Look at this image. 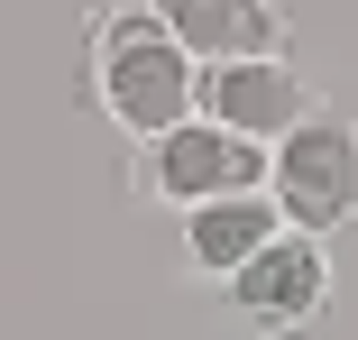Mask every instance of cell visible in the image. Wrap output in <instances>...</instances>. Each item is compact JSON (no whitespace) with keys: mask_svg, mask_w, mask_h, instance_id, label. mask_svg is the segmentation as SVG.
Returning <instances> with one entry per match:
<instances>
[{"mask_svg":"<svg viewBox=\"0 0 358 340\" xmlns=\"http://www.w3.org/2000/svg\"><path fill=\"white\" fill-rule=\"evenodd\" d=\"M313 111H322V101H313V83H303L285 55L202 64V120H211V129H230V139H257V148H275V139H294V129H303Z\"/></svg>","mask_w":358,"mask_h":340,"instance_id":"5b68a950","label":"cell"},{"mask_svg":"<svg viewBox=\"0 0 358 340\" xmlns=\"http://www.w3.org/2000/svg\"><path fill=\"white\" fill-rule=\"evenodd\" d=\"M266 193H275L285 230L331 239V230L358 212V129H349L340 111H313L294 139H275V157H266Z\"/></svg>","mask_w":358,"mask_h":340,"instance_id":"7a4b0ae2","label":"cell"},{"mask_svg":"<svg viewBox=\"0 0 358 340\" xmlns=\"http://www.w3.org/2000/svg\"><path fill=\"white\" fill-rule=\"evenodd\" d=\"M230 313H239L248 331H266V340L313 331V322L331 313V248H322L313 230H275L239 276H230Z\"/></svg>","mask_w":358,"mask_h":340,"instance_id":"277c9868","label":"cell"},{"mask_svg":"<svg viewBox=\"0 0 358 340\" xmlns=\"http://www.w3.org/2000/svg\"><path fill=\"white\" fill-rule=\"evenodd\" d=\"M157 19L184 37V55H193V64L285 55V10H275V0H157Z\"/></svg>","mask_w":358,"mask_h":340,"instance_id":"8992f818","label":"cell"},{"mask_svg":"<svg viewBox=\"0 0 358 340\" xmlns=\"http://www.w3.org/2000/svg\"><path fill=\"white\" fill-rule=\"evenodd\" d=\"M92 92H101L110 129H129L148 148V139H166V129H184L202 111V64L184 55V37L157 10H120L92 37Z\"/></svg>","mask_w":358,"mask_h":340,"instance_id":"6da1fadb","label":"cell"},{"mask_svg":"<svg viewBox=\"0 0 358 340\" xmlns=\"http://www.w3.org/2000/svg\"><path fill=\"white\" fill-rule=\"evenodd\" d=\"M266 157L257 139H230V129H211L202 111L184 129H166V139H148V157H138V193L175 202V212H193V202H221V193H266Z\"/></svg>","mask_w":358,"mask_h":340,"instance_id":"3957f363","label":"cell"},{"mask_svg":"<svg viewBox=\"0 0 358 340\" xmlns=\"http://www.w3.org/2000/svg\"><path fill=\"white\" fill-rule=\"evenodd\" d=\"M275 230H285L275 193H221V202H193V212H184V267H193V276H211V285H230Z\"/></svg>","mask_w":358,"mask_h":340,"instance_id":"52a82bcc","label":"cell"}]
</instances>
